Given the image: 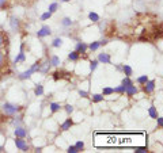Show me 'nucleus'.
Returning <instances> with one entry per match:
<instances>
[{"label": "nucleus", "instance_id": "4468645a", "mask_svg": "<svg viewBox=\"0 0 163 153\" xmlns=\"http://www.w3.org/2000/svg\"><path fill=\"white\" fill-rule=\"evenodd\" d=\"M49 109H50V112L52 114H56V112H58V111L63 109V106L60 103H56V102H52V103L49 104Z\"/></svg>", "mask_w": 163, "mask_h": 153}, {"label": "nucleus", "instance_id": "4c0bfd02", "mask_svg": "<svg viewBox=\"0 0 163 153\" xmlns=\"http://www.w3.org/2000/svg\"><path fill=\"white\" fill-rule=\"evenodd\" d=\"M79 95H80L82 98H88V92L83 91V90H79Z\"/></svg>", "mask_w": 163, "mask_h": 153}, {"label": "nucleus", "instance_id": "7ed1b4c3", "mask_svg": "<svg viewBox=\"0 0 163 153\" xmlns=\"http://www.w3.org/2000/svg\"><path fill=\"white\" fill-rule=\"evenodd\" d=\"M52 77L55 81H58V80H63V79H69L71 77V73L67 72V71H55L53 73H52Z\"/></svg>", "mask_w": 163, "mask_h": 153}, {"label": "nucleus", "instance_id": "dca6fc26", "mask_svg": "<svg viewBox=\"0 0 163 153\" xmlns=\"http://www.w3.org/2000/svg\"><path fill=\"white\" fill-rule=\"evenodd\" d=\"M68 60L69 61H79L80 60V54L76 52V50H74V52H71V53H68Z\"/></svg>", "mask_w": 163, "mask_h": 153}, {"label": "nucleus", "instance_id": "473e14b6", "mask_svg": "<svg viewBox=\"0 0 163 153\" xmlns=\"http://www.w3.org/2000/svg\"><path fill=\"white\" fill-rule=\"evenodd\" d=\"M52 18V12H49V11H46V12H44L42 15H41V20H48V19Z\"/></svg>", "mask_w": 163, "mask_h": 153}, {"label": "nucleus", "instance_id": "58836bf2", "mask_svg": "<svg viewBox=\"0 0 163 153\" xmlns=\"http://www.w3.org/2000/svg\"><path fill=\"white\" fill-rule=\"evenodd\" d=\"M156 121H158V126H159V128H163V118H162V116L158 115L156 116Z\"/></svg>", "mask_w": 163, "mask_h": 153}, {"label": "nucleus", "instance_id": "bb28decb", "mask_svg": "<svg viewBox=\"0 0 163 153\" xmlns=\"http://www.w3.org/2000/svg\"><path fill=\"white\" fill-rule=\"evenodd\" d=\"M148 80H150V79H148V76H147V75H143V76L137 77V80H136V81H137V84L143 86V84H145V83H147Z\"/></svg>", "mask_w": 163, "mask_h": 153}, {"label": "nucleus", "instance_id": "72a5a7b5", "mask_svg": "<svg viewBox=\"0 0 163 153\" xmlns=\"http://www.w3.org/2000/svg\"><path fill=\"white\" fill-rule=\"evenodd\" d=\"M75 146H76V149H78L79 152H82V150L84 149V142H83V141H78V142L75 144Z\"/></svg>", "mask_w": 163, "mask_h": 153}, {"label": "nucleus", "instance_id": "7c9ffc66", "mask_svg": "<svg viewBox=\"0 0 163 153\" xmlns=\"http://www.w3.org/2000/svg\"><path fill=\"white\" fill-rule=\"evenodd\" d=\"M57 10H58V4H57V3H52V4H49V8H48V11H49V12H56Z\"/></svg>", "mask_w": 163, "mask_h": 153}, {"label": "nucleus", "instance_id": "9d476101", "mask_svg": "<svg viewBox=\"0 0 163 153\" xmlns=\"http://www.w3.org/2000/svg\"><path fill=\"white\" fill-rule=\"evenodd\" d=\"M87 49H88V45H87V43H84V42H78V43H76V46H75V50L80 56L82 54H86Z\"/></svg>", "mask_w": 163, "mask_h": 153}, {"label": "nucleus", "instance_id": "2f4dec72", "mask_svg": "<svg viewBox=\"0 0 163 153\" xmlns=\"http://www.w3.org/2000/svg\"><path fill=\"white\" fill-rule=\"evenodd\" d=\"M64 110H65V112H67L68 115H71V114L74 112V106H72V104H65V106H64Z\"/></svg>", "mask_w": 163, "mask_h": 153}, {"label": "nucleus", "instance_id": "a878e982", "mask_svg": "<svg viewBox=\"0 0 163 153\" xmlns=\"http://www.w3.org/2000/svg\"><path fill=\"white\" fill-rule=\"evenodd\" d=\"M50 65H53V67H58V65H60V58H58V57H57V56H52V57H50Z\"/></svg>", "mask_w": 163, "mask_h": 153}, {"label": "nucleus", "instance_id": "e433bc0d", "mask_svg": "<svg viewBox=\"0 0 163 153\" xmlns=\"http://www.w3.org/2000/svg\"><path fill=\"white\" fill-rule=\"evenodd\" d=\"M7 4H8V0H0V10L7 8Z\"/></svg>", "mask_w": 163, "mask_h": 153}, {"label": "nucleus", "instance_id": "20e7f679", "mask_svg": "<svg viewBox=\"0 0 163 153\" xmlns=\"http://www.w3.org/2000/svg\"><path fill=\"white\" fill-rule=\"evenodd\" d=\"M155 84H156V81H155V80H148L145 84H143V92H144L145 95L152 94L154 90H155Z\"/></svg>", "mask_w": 163, "mask_h": 153}, {"label": "nucleus", "instance_id": "c85d7f7f", "mask_svg": "<svg viewBox=\"0 0 163 153\" xmlns=\"http://www.w3.org/2000/svg\"><path fill=\"white\" fill-rule=\"evenodd\" d=\"M121 84H122V86H125V87H129V86H132V84H133V81L131 80V77L125 76V77L122 79V81H121Z\"/></svg>", "mask_w": 163, "mask_h": 153}, {"label": "nucleus", "instance_id": "f257e3e1", "mask_svg": "<svg viewBox=\"0 0 163 153\" xmlns=\"http://www.w3.org/2000/svg\"><path fill=\"white\" fill-rule=\"evenodd\" d=\"M10 73V35L0 27V80Z\"/></svg>", "mask_w": 163, "mask_h": 153}, {"label": "nucleus", "instance_id": "6e6552de", "mask_svg": "<svg viewBox=\"0 0 163 153\" xmlns=\"http://www.w3.org/2000/svg\"><path fill=\"white\" fill-rule=\"evenodd\" d=\"M52 34V29H50L49 26L44 25L39 30L37 31V38H44V37H48V35H50Z\"/></svg>", "mask_w": 163, "mask_h": 153}, {"label": "nucleus", "instance_id": "cd10ccee", "mask_svg": "<svg viewBox=\"0 0 163 153\" xmlns=\"http://www.w3.org/2000/svg\"><path fill=\"white\" fill-rule=\"evenodd\" d=\"M125 88H126L125 86H122V84H121V86H118V87H116V88H114V92H116V94H120V95H124V94H125Z\"/></svg>", "mask_w": 163, "mask_h": 153}, {"label": "nucleus", "instance_id": "a211bd4d", "mask_svg": "<svg viewBox=\"0 0 163 153\" xmlns=\"http://www.w3.org/2000/svg\"><path fill=\"white\" fill-rule=\"evenodd\" d=\"M122 72H124V75L125 76H128V77H131L132 75H133V69H132L129 65H125V64H122V69H121Z\"/></svg>", "mask_w": 163, "mask_h": 153}, {"label": "nucleus", "instance_id": "0eeeda50", "mask_svg": "<svg viewBox=\"0 0 163 153\" xmlns=\"http://www.w3.org/2000/svg\"><path fill=\"white\" fill-rule=\"evenodd\" d=\"M10 26H11V30L15 31V33L20 31V20L16 16H11L10 18Z\"/></svg>", "mask_w": 163, "mask_h": 153}, {"label": "nucleus", "instance_id": "4be33fe9", "mask_svg": "<svg viewBox=\"0 0 163 153\" xmlns=\"http://www.w3.org/2000/svg\"><path fill=\"white\" fill-rule=\"evenodd\" d=\"M88 19H90L93 23H98V22H99V15L97 12H90L88 14Z\"/></svg>", "mask_w": 163, "mask_h": 153}, {"label": "nucleus", "instance_id": "f3484780", "mask_svg": "<svg viewBox=\"0 0 163 153\" xmlns=\"http://www.w3.org/2000/svg\"><path fill=\"white\" fill-rule=\"evenodd\" d=\"M34 95L35 96H42L44 95V86L42 84H35V88H34Z\"/></svg>", "mask_w": 163, "mask_h": 153}, {"label": "nucleus", "instance_id": "412c9836", "mask_svg": "<svg viewBox=\"0 0 163 153\" xmlns=\"http://www.w3.org/2000/svg\"><path fill=\"white\" fill-rule=\"evenodd\" d=\"M61 25H63L64 27H71V26L74 25V20L71 18H68V16H65V18H63V20H61Z\"/></svg>", "mask_w": 163, "mask_h": 153}, {"label": "nucleus", "instance_id": "5701e85b", "mask_svg": "<svg viewBox=\"0 0 163 153\" xmlns=\"http://www.w3.org/2000/svg\"><path fill=\"white\" fill-rule=\"evenodd\" d=\"M113 94H114V88H112V87H105L102 90V95L103 96H109V95H113Z\"/></svg>", "mask_w": 163, "mask_h": 153}, {"label": "nucleus", "instance_id": "c756f323", "mask_svg": "<svg viewBox=\"0 0 163 153\" xmlns=\"http://www.w3.org/2000/svg\"><path fill=\"white\" fill-rule=\"evenodd\" d=\"M98 64H99L98 60H93V61H90V71H91V72H94L95 69L98 68Z\"/></svg>", "mask_w": 163, "mask_h": 153}, {"label": "nucleus", "instance_id": "37998d69", "mask_svg": "<svg viewBox=\"0 0 163 153\" xmlns=\"http://www.w3.org/2000/svg\"><path fill=\"white\" fill-rule=\"evenodd\" d=\"M3 150H4V148H3V146H0V152H3Z\"/></svg>", "mask_w": 163, "mask_h": 153}, {"label": "nucleus", "instance_id": "79ce46f5", "mask_svg": "<svg viewBox=\"0 0 163 153\" xmlns=\"http://www.w3.org/2000/svg\"><path fill=\"white\" fill-rule=\"evenodd\" d=\"M122 69V65H117V71H121Z\"/></svg>", "mask_w": 163, "mask_h": 153}, {"label": "nucleus", "instance_id": "f704fd0d", "mask_svg": "<svg viewBox=\"0 0 163 153\" xmlns=\"http://www.w3.org/2000/svg\"><path fill=\"white\" fill-rule=\"evenodd\" d=\"M136 153H147L148 152V148L147 146H140V148H136Z\"/></svg>", "mask_w": 163, "mask_h": 153}, {"label": "nucleus", "instance_id": "ddd939ff", "mask_svg": "<svg viewBox=\"0 0 163 153\" xmlns=\"http://www.w3.org/2000/svg\"><path fill=\"white\" fill-rule=\"evenodd\" d=\"M137 92H139V88L136 86H133V84H132V86H129V87H126V88H125V94H124V95H126L128 98H132V96H133V95H136Z\"/></svg>", "mask_w": 163, "mask_h": 153}, {"label": "nucleus", "instance_id": "f8f14e48", "mask_svg": "<svg viewBox=\"0 0 163 153\" xmlns=\"http://www.w3.org/2000/svg\"><path fill=\"white\" fill-rule=\"evenodd\" d=\"M98 61L102 64H112V57L109 53H99L98 54Z\"/></svg>", "mask_w": 163, "mask_h": 153}, {"label": "nucleus", "instance_id": "a19ab883", "mask_svg": "<svg viewBox=\"0 0 163 153\" xmlns=\"http://www.w3.org/2000/svg\"><path fill=\"white\" fill-rule=\"evenodd\" d=\"M35 152H42V148H35Z\"/></svg>", "mask_w": 163, "mask_h": 153}, {"label": "nucleus", "instance_id": "9b49d317", "mask_svg": "<svg viewBox=\"0 0 163 153\" xmlns=\"http://www.w3.org/2000/svg\"><path fill=\"white\" fill-rule=\"evenodd\" d=\"M14 134H15V137H18V138H26L27 131H26V129H23L22 126H15Z\"/></svg>", "mask_w": 163, "mask_h": 153}, {"label": "nucleus", "instance_id": "39448f33", "mask_svg": "<svg viewBox=\"0 0 163 153\" xmlns=\"http://www.w3.org/2000/svg\"><path fill=\"white\" fill-rule=\"evenodd\" d=\"M15 146L18 148V149H20L22 152H27L30 148H29V145L26 144V141H25V138H18V137H15Z\"/></svg>", "mask_w": 163, "mask_h": 153}, {"label": "nucleus", "instance_id": "393cba45", "mask_svg": "<svg viewBox=\"0 0 163 153\" xmlns=\"http://www.w3.org/2000/svg\"><path fill=\"white\" fill-rule=\"evenodd\" d=\"M99 48H101L99 41H94V42H91L90 45H88V49L91 50V52H95V50H98Z\"/></svg>", "mask_w": 163, "mask_h": 153}, {"label": "nucleus", "instance_id": "6ab92c4d", "mask_svg": "<svg viewBox=\"0 0 163 153\" xmlns=\"http://www.w3.org/2000/svg\"><path fill=\"white\" fill-rule=\"evenodd\" d=\"M148 115H150L152 119H156L158 111H156V107H155V106H151L150 109H148Z\"/></svg>", "mask_w": 163, "mask_h": 153}, {"label": "nucleus", "instance_id": "c9c22d12", "mask_svg": "<svg viewBox=\"0 0 163 153\" xmlns=\"http://www.w3.org/2000/svg\"><path fill=\"white\" fill-rule=\"evenodd\" d=\"M67 152H68V153H78V152H79V150L76 149V146H75V145H69V146L67 148Z\"/></svg>", "mask_w": 163, "mask_h": 153}, {"label": "nucleus", "instance_id": "f03ea898", "mask_svg": "<svg viewBox=\"0 0 163 153\" xmlns=\"http://www.w3.org/2000/svg\"><path fill=\"white\" fill-rule=\"evenodd\" d=\"M23 110V106H18V104H12V103H6L3 104V112L6 114L7 116H12V115H16L19 111Z\"/></svg>", "mask_w": 163, "mask_h": 153}, {"label": "nucleus", "instance_id": "2eb2a0df", "mask_svg": "<svg viewBox=\"0 0 163 153\" xmlns=\"http://www.w3.org/2000/svg\"><path fill=\"white\" fill-rule=\"evenodd\" d=\"M32 75H34V71L30 68V69H27V71H25V72H22V73L19 75V79L20 80H27V79L32 77Z\"/></svg>", "mask_w": 163, "mask_h": 153}, {"label": "nucleus", "instance_id": "1a4fd4ad", "mask_svg": "<svg viewBox=\"0 0 163 153\" xmlns=\"http://www.w3.org/2000/svg\"><path fill=\"white\" fill-rule=\"evenodd\" d=\"M74 125H75L74 119H72V118H67V119H65V121L60 125V130H61V131H67V130H69V129L72 128Z\"/></svg>", "mask_w": 163, "mask_h": 153}, {"label": "nucleus", "instance_id": "aec40b11", "mask_svg": "<svg viewBox=\"0 0 163 153\" xmlns=\"http://www.w3.org/2000/svg\"><path fill=\"white\" fill-rule=\"evenodd\" d=\"M91 98H93V102H94V103H101V102H103L105 96H103L102 94H94Z\"/></svg>", "mask_w": 163, "mask_h": 153}, {"label": "nucleus", "instance_id": "423d86ee", "mask_svg": "<svg viewBox=\"0 0 163 153\" xmlns=\"http://www.w3.org/2000/svg\"><path fill=\"white\" fill-rule=\"evenodd\" d=\"M26 61V56H25V43L20 45V49H19L18 56L14 58V64H19V62H25Z\"/></svg>", "mask_w": 163, "mask_h": 153}, {"label": "nucleus", "instance_id": "ea45409f", "mask_svg": "<svg viewBox=\"0 0 163 153\" xmlns=\"http://www.w3.org/2000/svg\"><path fill=\"white\" fill-rule=\"evenodd\" d=\"M107 43H109V41H107L106 38H103V39H101V41H99V45H101V46H106Z\"/></svg>", "mask_w": 163, "mask_h": 153}, {"label": "nucleus", "instance_id": "c03bdc74", "mask_svg": "<svg viewBox=\"0 0 163 153\" xmlns=\"http://www.w3.org/2000/svg\"><path fill=\"white\" fill-rule=\"evenodd\" d=\"M61 1H64V3H67V1H71V0H61Z\"/></svg>", "mask_w": 163, "mask_h": 153}, {"label": "nucleus", "instance_id": "b1692460", "mask_svg": "<svg viewBox=\"0 0 163 153\" xmlns=\"http://www.w3.org/2000/svg\"><path fill=\"white\" fill-rule=\"evenodd\" d=\"M63 46V39L61 38H55L52 41V48H61Z\"/></svg>", "mask_w": 163, "mask_h": 153}]
</instances>
